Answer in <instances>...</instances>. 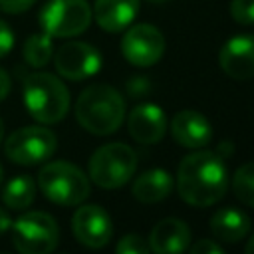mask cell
Masks as SVG:
<instances>
[{
  "mask_svg": "<svg viewBox=\"0 0 254 254\" xmlns=\"http://www.w3.org/2000/svg\"><path fill=\"white\" fill-rule=\"evenodd\" d=\"M115 252L117 254H149L151 248H149V242L143 236H139V234H125L117 242Z\"/></svg>",
  "mask_w": 254,
  "mask_h": 254,
  "instance_id": "obj_22",
  "label": "cell"
},
{
  "mask_svg": "<svg viewBox=\"0 0 254 254\" xmlns=\"http://www.w3.org/2000/svg\"><path fill=\"white\" fill-rule=\"evenodd\" d=\"M56 71L69 81H83L101 67V54L87 42H65L52 56Z\"/></svg>",
  "mask_w": 254,
  "mask_h": 254,
  "instance_id": "obj_9",
  "label": "cell"
},
{
  "mask_svg": "<svg viewBox=\"0 0 254 254\" xmlns=\"http://www.w3.org/2000/svg\"><path fill=\"white\" fill-rule=\"evenodd\" d=\"M248 254H254V234L248 238V242H246V248H244Z\"/></svg>",
  "mask_w": 254,
  "mask_h": 254,
  "instance_id": "obj_31",
  "label": "cell"
},
{
  "mask_svg": "<svg viewBox=\"0 0 254 254\" xmlns=\"http://www.w3.org/2000/svg\"><path fill=\"white\" fill-rule=\"evenodd\" d=\"M56 147H58V139L48 127L28 125L14 131L6 139L4 155L16 165L32 167L48 161L56 153Z\"/></svg>",
  "mask_w": 254,
  "mask_h": 254,
  "instance_id": "obj_8",
  "label": "cell"
},
{
  "mask_svg": "<svg viewBox=\"0 0 254 254\" xmlns=\"http://www.w3.org/2000/svg\"><path fill=\"white\" fill-rule=\"evenodd\" d=\"M232 190L236 194V198L254 208V161L244 163L236 169V173L232 175Z\"/></svg>",
  "mask_w": 254,
  "mask_h": 254,
  "instance_id": "obj_21",
  "label": "cell"
},
{
  "mask_svg": "<svg viewBox=\"0 0 254 254\" xmlns=\"http://www.w3.org/2000/svg\"><path fill=\"white\" fill-rule=\"evenodd\" d=\"M173 190V177L165 169H149L139 175L131 187L133 196L143 204H155L167 198Z\"/></svg>",
  "mask_w": 254,
  "mask_h": 254,
  "instance_id": "obj_17",
  "label": "cell"
},
{
  "mask_svg": "<svg viewBox=\"0 0 254 254\" xmlns=\"http://www.w3.org/2000/svg\"><path fill=\"white\" fill-rule=\"evenodd\" d=\"M36 0H0V10L6 14H22L30 10Z\"/></svg>",
  "mask_w": 254,
  "mask_h": 254,
  "instance_id": "obj_27",
  "label": "cell"
},
{
  "mask_svg": "<svg viewBox=\"0 0 254 254\" xmlns=\"http://www.w3.org/2000/svg\"><path fill=\"white\" fill-rule=\"evenodd\" d=\"M171 135L185 149H202L212 139L210 121L196 109H181L171 119Z\"/></svg>",
  "mask_w": 254,
  "mask_h": 254,
  "instance_id": "obj_13",
  "label": "cell"
},
{
  "mask_svg": "<svg viewBox=\"0 0 254 254\" xmlns=\"http://www.w3.org/2000/svg\"><path fill=\"white\" fill-rule=\"evenodd\" d=\"M141 0H95L93 18L99 28L105 32H121L125 30L137 16Z\"/></svg>",
  "mask_w": 254,
  "mask_h": 254,
  "instance_id": "obj_16",
  "label": "cell"
},
{
  "mask_svg": "<svg viewBox=\"0 0 254 254\" xmlns=\"http://www.w3.org/2000/svg\"><path fill=\"white\" fill-rule=\"evenodd\" d=\"M189 250L192 254H224L222 244H218L214 240H198L194 244H189Z\"/></svg>",
  "mask_w": 254,
  "mask_h": 254,
  "instance_id": "obj_25",
  "label": "cell"
},
{
  "mask_svg": "<svg viewBox=\"0 0 254 254\" xmlns=\"http://www.w3.org/2000/svg\"><path fill=\"white\" fill-rule=\"evenodd\" d=\"M75 119L91 135H111L125 119V99L115 87L93 83L79 93L75 101Z\"/></svg>",
  "mask_w": 254,
  "mask_h": 254,
  "instance_id": "obj_2",
  "label": "cell"
},
{
  "mask_svg": "<svg viewBox=\"0 0 254 254\" xmlns=\"http://www.w3.org/2000/svg\"><path fill=\"white\" fill-rule=\"evenodd\" d=\"M36 187L48 200L60 206L81 204L91 192L87 175L67 161H52L44 165L38 173Z\"/></svg>",
  "mask_w": 254,
  "mask_h": 254,
  "instance_id": "obj_4",
  "label": "cell"
},
{
  "mask_svg": "<svg viewBox=\"0 0 254 254\" xmlns=\"http://www.w3.org/2000/svg\"><path fill=\"white\" fill-rule=\"evenodd\" d=\"M12 242L22 254H48L60 242V228L52 214L42 210L24 212L12 222Z\"/></svg>",
  "mask_w": 254,
  "mask_h": 254,
  "instance_id": "obj_6",
  "label": "cell"
},
{
  "mask_svg": "<svg viewBox=\"0 0 254 254\" xmlns=\"http://www.w3.org/2000/svg\"><path fill=\"white\" fill-rule=\"evenodd\" d=\"M10 87H12V83H10V75H8L6 69L0 67V101H4V99L8 97Z\"/></svg>",
  "mask_w": 254,
  "mask_h": 254,
  "instance_id": "obj_28",
  "label": "cell"
},
{
  "mask_svg": "<svg viewBox=\"0 0 254 254\" xmlns=\"http://www.w3.org/2000/svg\"><path fill=\"white\" fill-rule=\"evenodd\" d=\"M226 165L216 151L194 149L179 163L177 192L187 204L196 208L212 206L226 194Z\"/></svg>",
  "mask_w": 254,
  "mask_h": 254,
  "instance_id": "obj_1",
  "label": "cell"
},
{
  "mask_svg": "<svg viewBox=\"0 0 254 254\" xmlns=\"http://www.w3.org/2000/svg\"><path fill=\"white\" fill-rule=\"evenodd\" d=\"M220 69L238 81L254 77V36L240 34L230 38L218 54Z\"/></svg>",
  "mask_w": 254,
  "mask_h": 254,
  "instance_id": "obj_12",
  "label": "cell"
},
{
  "mask_svg": "<svg viewBox=\"0 0 254 254\" xmlns=\"http://www.w3.org/2000/svg\"><path fill=\"white\" fill-rule=\"evenodd\" d=\"M165 52V38L159 28L153 24H137L129 28L121 38V54L123 58L137 65L149 67L161 60Z\"/></svg>",
  "mask_w": 254,
  "mask_h": 254,
  "instance_id": "obj_10",
  "label": "cell"
},
{
  "mask_svg": "<svg viewBox=\"0 0 254 254\" xmlns=\"http://www.w3.org/2000/svg\"><path fill=\"white\" fill-rule=\"evenodd\" d=\"M147 2H151V4H165L167 0H147Z\"/></svg>",
  "mask_w": 254,
  "mask_h": 254,
  "instance_id": "obj_33",
  "label": "cell"
},
{
  "mask_svg": "<svg viewBox=\"0 0 254 254\" xmlns=\"http://www.w3.org/2000/svg\"><path fill=\"white\" fill-rule=\"evenodd\" d=\"M10 226H12V218H10L8 210H6V208H0V236H2L4 232H8Z\"/></svg>",
  "mask_w": 254,
  "mask_h": 254,
  "instance_id": "obj_29",
  "label": "cell"
},
{
  "mask_svg": "<svg viewBox=\"0 0 254 254\" xmlns=\"http://www.w3.org/2000/svg\"><path fill=\"white\" fill-rule=\"evenodd\" d=\"M216 153L222 157V159H226L230 153H232V143L230 141H222L220 145H218V149H216Z\"/></svg>",
  "mask_w": 254,
  "mask_h": 254,
  "instance_id": "obj_30",
  "label": "cell"
},
{
  "mask_svg": "<svg viewBox=\"0 0 254 254\" xmlns=\"http://www.w3.org/2000/svg\"><path fill=\"white\" fill-rule=\"evenodd\" d=\"M147 242L155 254H181L189 250L190 228L181 218H163L153 226Z\"/></svg>",
  "mask_w": 254,
  "mask_h": 254,
  "instance_id": "obj_15",
  "label": "cell"
},
{
  "mask_svg": "<svg viewBox=\"0 0 254 254\" xmlns=\"http://www.w3.org/2000/svg\"><path fill=\"white\" fill-rule=\"evenodd\" d=\"M91 18L87 0H50L40 12V26L52 38H73L89 28Z\"/></svg>",
  "mask_w": 254,
  "mask_h": 254,
  "instance_id": "obj_7",
  "label": "cell"
},
{
  "mask_svg": "<svg viewBox=\"0 0 254 254\" xmlns=\"http://www.w3.org/2000/svg\"><path fill=\"white\" fill-rule=\"evenodd\" d=\"M2 181H4V169H2V165H0V185H2Z\"/></svg>",
  "mask_w": 254,
  "mask_h": 254,
  "instance_id": "obj_34",
  "label": "cell"
},
{
  "mask_svg": "<svg viewBox=\"0 0 254 254\" xmlns=\"http://www.w3.org/2000/svg\"><path fill=\"white\" fill-rule=\"evenodd\" d=\"M125 91L131 99H139L151 93V81L145 75H133L131 79H127L125 83Z\"/></svg>",
  "mask_w": 254,
  "mask_h": 254,
  "instance_id": "obj_24",
  "label": "cell"
},
{
  "mask_svg": "<svg viewBox=\"0 0 254 254\" xmlns=\"http://www.w3.org/2000/svg\"><path fill=\"white\" fill-rule=\"evenodd\" d=\"M2 139H4V121L0 117V143H2Z\"/></svg>",
  "mask_w": 254,
  "mask_h": 254,
  "instance_id": "obj_32",
  "label": "cell"
},
{
  "mask_svg": "<svg viewBox=\"0 0 254 254\" xmlns=\"http://www.w3.org/2000/svg\"><path fill=\"white\" fill-rule=\"evenodd\" d=\"M52 40L54 38L48 36L46 32L28 36V40L24 42V48H22V56L30 67H44L50 64V60L54 56Z\"/></svg>",
  "mask_w": 254,
  "mask_h": 254,
  "instance_id": "obj_20",
  "label": "cell"
},
{
  "mask_svg": "<svg viewBox=\"0 0 254 254\" xmlns=\"http://www.w3.org/2000/svg\"><path fill=\"white\" fill-rule=\"evenodd\" d=\"M210 230L216 240L234 244L250 232V218L238 208H220L210 218Z\"/></svg>",
  "mask_w": 254,
  "mask_h": 254,
  "instance_id": "obj_18",
  "label": "cell"
},
{
  "mask_svg": "<svg viewBox=\"0 0 254 254\" xmlns=\"http://www.w3.org/2000/svg\"><path fill=\"white\" fill-rule=\"evenodd\" d=\"M71 230L75 240L87 248H103L113 236L111 218L99 204H81L73 212Z\"/></svg>",
  "mask_w": 254,
  "mask_h": 254,
  "instance_id": "obj_11",
  "label": "cell"
},
{
  "mask_svg": "<svg viewBox=\"0 0 254 254\" xmlns=\"http://www.w3.org/2000/svg\"><path fill=\"white\" fill-rule=\"evenodd\" d=\"M36 183L28 175H18L10 179L2 189V202L10 210H24L36 198Z\"/></svg>",
  "mask_w": 254,
  "mask_h": 254,
  "instance_id": "obj_19",
  "label": "cell"
},
{
  "mask_svg": "<svg viewBox=\"0 0 254 254\" xmlns=\"http://www.w3.org/2000/svg\"><path fill=\"white\" fill-rule=\"evenodd\" d=\"M12 48H14V32L4 20H0V58L8 56Z\"/></svg>",
  "mask_w": 254,
  "mask_h": 254,
  "instance_id": "obj_26",
  "label": "cell"
},
{
  "mask_svg": "<svg viewBox=\"0 0 254 254\" xmlns=\"http://www.w3.org/2000/svg\"><path fill=\"white\" fill-rule=\"evenodd\" d=\"M22 99L28 113L42 125H54L69 111L67 87L48 71H34L22 79Z\"/></svg>",
  "mask_w": 254,
  "mask_h": 254,
  "instance_id": "obj_3",
  "label": "cell"
},
{
  "mask_svg": "<svg viewBox=\"0 0 254 254\" xmlns=\"http://www.w3.org/2000/svg\"><path fill=\"white\" fill-rule=\"evenodd\" d=\"M230 16L234 22L242 26H252L254 24V0H232Z\"/></svg>",
  "mask_w": 254,
  "mask_h": 254,
  "instance_id": "obj_23",
  "label": "cell"
},
{
  "mask_svg": "<svg viewBox=\"0 0 254 254\" xmlns=\"http://www.w3.org/2000/svg\"><path fill=\"white\" fill-rule=\"evenodd\" d=\"M137 171V153L125 143L101 145L89 159V179L101 189H119Z\"/></svg>",
  "mask_w": 254,
  "mask_h": 254,
  "instance_id": "obj_5",
  "label": "cell"
},
{
  "mask_svg": "<svg viewBox=\"0 0 254 254\" xmlns=\"http://www.w3.org/2000/svg\"><path fill=\"white\" fill-rule=\"evenodd\" d=\"M127 129L129 135L141 145L159 143L167 131L165 111L155 103H141L129 111Z\"/></svg>",
  "mask_w": 254,
  "mask_h": 254,
  "instance_id": "obj_14",
  "label": "cell"
}]
</instances>
